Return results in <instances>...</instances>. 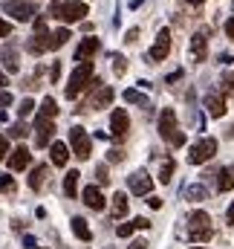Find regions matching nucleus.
I'll return each instance as SVG.
<instances>
[{
	"instance_id": "14",
	"label": "nucleus",
	"mask_w": 234,
	"mask_h": 249,
	"mask_svg": "<svg viewBox=\"0 0 234 249\" xmlns=\"http://www.w3.org/2000/svg\"><path fill=\"white\" fill-rule=\"evenodd\" d=\"M35 130H38V139H35V145L38 148H47V145H52V119H35Z\"/></svg>"
},
{
	"instance_id": "9",
	"label": "nucleus",
	"mask_w": 234,
	"mask_h": 249,
	"mask_svg": "<svg viewBox=\"0 0 234 249\" xmlns=\"http://www.w3.org/2000/svg\"><path fill=\"white\" fill-rule=\"evenodd\" d=\"M127 186H130V191H133V194L145 197V194H150L153 180H150V174H148V171H133V174L127 177Z\"/></svg>"
},
{
	"instance_id": "15",
	"label": "nucleus",
	"mask_w": 234,
	"mask_h": 249,
	"mask_svg": "<svg viewBox=\"0 0 234 249\" xmlns=\"http://www.w3.org/2000/svg\"><path fill=\"white\" fill-rule=\"evenodd\" d=\"M99 47H101V44H99V38H84V41L78 44V50H75V61H78V64L90 61V58L99 53Z\"/></svg>"
},
{
	"instance_id": "28",
	"label": "nucleus",
	"mask_w": 234,
	"mask_h": 249,
	"mask_svg": "<svg viewBox=\"0 0 234 249\" xmlns=\"http://www.w3.org/2000/svg\"><path fill=\"white\" fill-rule=\"evenodd\" d=\"M124 102L127 105H139V107H150L148 105V96H142L139 90H124Z\"/></svg>"
},
{
	"instance_id": "11",
	"label": "nucleus",
	"mask_w": 234,
	"mask_h": 249,
	"mask_svg": "<svg viewBox=\"0 0 234 249\" xmlns=\"http://www.w3.org/2000/svg\"><path fill=\"white\" fill-rule=\"evenodd\" d=\"M127 130H130V119H127V113L118 107V110H113V116H110V136H113V139H124Z\"/></svg>"
},
{
	"instance_id": "7",
	"label": "nucleus",
	"mask_w": 234,
	"mask_h": 249,
	"mask_svg": "<svg viewBox=\"0 0 234 249\" xmlns=\"http://www.w3.org/2000/svg\"><path fill=\"white\" fill-rule=\"evenodd\" d=\"M69 148L75 151V157L78 160H90V151H93V145H90V136H87V130L84 127H72L69 130Z\"/></svg>"
},
{
	"instance_id": "39",
	"label": "nucleus",
	"mask_w": 234,
	"mask_h": 249,
	"mask_svg": "<svg viewBox=\"0 0 234 249\" xmlns=\"http://www.w3.org/2000/svg\"><path fill=\"white\" fill-rule=\"evenodd\" d=\"M226 35L234 41V18H229V20H226Z\"/></svg>"
},
{
	"instance_id": "50",
	"label": "nucleus",
	"mask_w": 234,
	"mask_h": 249,
	"mask_svg": "<svg viewBox=\"0 0 234 249\" xmlns=\"http://www.w3.org/2000/svg\"><path fill=\"white\" fill-rule=\"evenodd\" d=\"M12 3H15V0H12Z\"/></svg>"
},
{
	"instance_id": "10",
	"label": "nucleus",
	"mask_w": 234,
	"mask_h": 249,
	"mask_svg": "<svg viewBox=\"0 0 234 249\" xmlns=\"http://www.w3.org/2000/svg\"><path fill=\"white\" fill-rule=\"evenodd\" d=\"M6 12L15 18V20H35L38 18V9H35V3H6Z\"/></svg>"
},
{
	"instance_id": "35",
	"label": "nucleus",
	"mask_w": 234,
	"mask_h": 249,
	"mask_svg": "<svg viewBox=\"0 0 234 249\" xmlns=\"http://www.w3.org/2000/svg\"><path fill=\"white\" fill-rule=\"evenodd\" d=\"M113 70H116V75H124V70H127V64H124V58L121 55H113Z\"/></svg>"
},
{
	"instance_id": "5",
	"label": "nucleus",
	"mask_w": 234,
	"mask_h": 249,
	"mask_svg": "<svg viewBox=\"0 0 234 249\" xmlns=\"http://www.w3.org/2000/svg\"><path fill=\"white\" fill-rule=\"evenodd\" d=\"M159 136H162V139H168L174 148L185 145V136L176 130V113L171 110V107H165V110L159 113Z\"/></svg>"
},
{
	"instance_id": "45",
	"label": "nucleus",
	"mask_w": 234,
	"mask_h": 249,
	"mask_svg": "<svg viewBox=\"0 0 234 249\" xmlns=\"http://www.w3.org/2000/svg\"><path fill=\"white\" fill-rule=\"evenodd\" d=\"M145 247H148L145 241H133V244H130V249H145Z\"/></svg>"
},
{
	"instance_id": "22",
	"label": "nucleus",
	"mask_w": 234,
	"mask_h": 249,
	"mask_svg": "<svg viewBox=\"0 0 234 249\" xmlns=\"http://www.w3.org/2000/svg\"><path fill=\"white\" fill-rule=\"evenodd\" d=\"M232 188H234V165H226L217 174V191H232Z\"/></svg>"
},
{
	"instance_id": "21",
	"label": "nucleus",
	"mask_w": 234,
	"mask_h": 249,
	"mask_svg": "<svg viewBox=\"0 0 234 249\" xmlns=\"http://www.w3.org/2000/svg\"><path fill=\"white\" fill-rule=\"evenodd\" d=\"M50 160H52L58 168L61 165H67V160H69V148H67L64 142H52V145H50Z\"/></svg>"
},
{
	"instance_id": "26",
	"label": "nucleus",
	"mask_w": 234,
	"mask_h": 249,
	"mask_svg": "<svg viewBox=\"0 0 234 249\" xmlns=\"http://www.w3.org/2000/svg\"><path fill=\"white\" fill-rule=\"evenodd\" d=\"M55 116H58V105H55V99H44L38 119H55Z\"/></svg>"
},
{
	"instance_id": "41",
	"label": "nucleus",
	"mask_w": 234,
	"mask_h": 249,
	"mask_svg": "<svg viewBox=\"0 0 234 249\" xmlns=\"http://www.w3.org/2000/svg\"><path fill=\"white\" fill-rule=\"evenodd\" d=\"M133 223H136V229H148V226H150V223H148V217H136Z\"/></svg>"
},
{
	"instance_id": "17",
	"label": "nucleus",
	"mask_w": 234,
	"mask_h": 249,
	"mask_svg": "<svg viewBox=\"0 0 234 249\" xmlns=\"http://www.w3.org/2000/svg\"><path fill=\"white\" fill-rule=\"evenodd\" d=\"M205 55H208V38H205V32H197L191 38V58L194 61H205Z\"/></svg>"
},
{
	"instance_id": "3",
	"label": "nucleus",
	"mask_w": 234,
	"mask_h": 249,
	"mask_svg": "<svg viewBox=\"0 0 234 249\" xmlns=\"http://www.w3.org/2000/svg\"><path fill=\"white\" fill-rule=\"evenodd\" d=\"M50 12H52L55 20L75 23V20H81L90 9H87V3H81V0H52V3H50Z\"/></svg>"
},
{
	"instance_id": "31",
	"label": "nucleus",
	"mask_w": 234,
	"mask_h": 249,
	"mask_svg": "<svg viewBox=\"0 0 234 249\" xmlns=\"http://www.w3.org/2000/svg\"><path fill=\"white\" fill-rule=\"evenodd\" d=\"M32 110H35V102H32V99H23V102L17 105V116H20V119L32 116Z\"/></svg>"
},
{
	"instance_id": "44",
	"label": "nucleus",
	"mask_w": 234,
	"mask_h": 249,
	"mask_svg": "<svg viewBox=\"0 0 234 249\" xmlns=\"http://www.w3.org/2000/svg\"><path fill=\"white\" fill-rule=\"evenodd\" d=\"M148 203H150V209H162V200H159V197H150Z\"/></svg>"
},
{
	"instance_id": "38",
	"label": "nucleus",
	"mask_w": 234,
	"mask_h": 249,
	"mask_svg": "<svg viewBox=\"0 0 234 249\" xmlns=\"http://www.w3.org/2000/svg\"><path fill=\"white\" fill-rule=\"evenodd\" d=\"M6 154H9V142L0 136V162H3V157H6Z\"/></svg>"
},
{
	"instance_id": "2",
	"label": "nucleus",
	"mask_w": 234,
	"mask_h": 249,
	"mask_svg": "<svg viewBox=\"0 0 234 249\" xmlns=\"http://www.w3.org/2000/svg\"><path fill=\"white\" fill-rule=\"evenodd\" d=\"M72 35H69V29L67 26H61V29H55V32H38L29 44H26V50L29 53H47V50H58V47H64L67 41H69Z\"/></svg>"
},
{
	"instance_id": "27",
	"label": "nucleus",
	"mask_w": 234,
	"mask_h": 249,
	"mask_svg": "<svg viewBox=\"0 0 234 249\" xmlns=\"http://www.w3.org/2000/svg\"><path fill=\"white\" fill-rule=\"evenodd\" d=\"M127 214V197H124V191H118L113 194V217H124Z\"/></svg>"
},
{
	"instance_id": "32",
	"label": "nucleus",
	"mask_w": 234,
	"mask_h": 249,
	"mask_svg": "<svg viewBox=\"0 0 234 249\" xmlns=\"http://www.w3.org/2000/svg\"><path fill=\"white\" fill-rule=\"evenodd\" d=\"M96 180H99L101 186H107V183H110V174H107V165H96Z\"/></svg>"
},
{
	"instance_id": "36",
	"label": "nucleus",
	"mask_w": 234,
	"mask_h": 249,
	"mask_svg": "<svg viewBox=\"0 0 234 249\" xmlns=\"http://www.w3.org/2000/svg\"><path fill=\"white\" fill-rule=\"evenodd\" d=\"M12 102H15L12 93L9 90H0V107H12Z\"/></svg>"
},
{
	"instance_id": "49",
	"label": "nucleus",
	"mask_w": 234,
	"mask_h": 249,
	"mask_svg": "<svg viewBox=\"0 0 234 249\" xmlns=\"http://www.w3.org/2000/svg\"><path fill=\"white\" fill-rule=\"evenodd\" d=\"M194 249H200V247H194Z\"/></svg>"
},
{
	"instance_id": "29",
	"label": "nucleus",
	"mask_w": 234,
	"mask_h": 249,
	"mask_svg": "<svg viewBox=\"0 0 234 249\" xmlns=\"http://www.w3.org/2000/svg\"><path fill=\"white\" fill-rule=\"evenodd\" d=\"M174 160H165L162 162V171H159V183H171V174H174Z\"/></svg>"
},
{
	"instance_id": "48",
	"label": "nucleus",
	"mask_w": 234,
	"mask_h": 249,
	"mask_svg": "<svg viewBox=\"0 0 234 249\" xmlns=\"http://www.w3.org/2000/svg\"><path fill=\"white\" fill-rule=\"evenodd\" d=\"M188 3H202V0H188Z\"/></svg>"
},
{
	"instance_id": "34",
	"label": "nucleus",
	"mask_w": 234,
	"mask_h": 249,
	"mask_svg": "<svg viewBox=\"0 0 234 249\" xmlns=\"http://www.w3.org/2000/svg\"><path fill=\"white\" fill-rule=\"evenodd\" d=\"M133 229H136V223H121V226L116 229V235H118V238H130V235H133Z\"/></svg>"
},
{
	"instance_id": "42",
	"label": "nucleus",
	"mask_w": 234,
	"mask_h": 249,
	"mask_svg": "<svg viewBox=\"0 0 234 249\" xmlns=\"http://www.w3.org/2000/svg\"><path fill=\"white\" fill-rule=\"evenodd\" d=\"M9 32H12V26H9V23H6V20H0V38H6V35H9Z\"/></svg>"
},
{
	"instance_id": "24",
	"label": "nucleus",
	"mask_w": 234,
	"mask_h": 249,
	"mask_svg": "<svg viewBox=\"0 0 234 249\" xmlns=\"http://www.w3.org/2000/svg\"><path fill=\"white\" fill-rule=\"evenodd\" d=\"M205 197H208V188L200 186V183L185 188V200H191V203H200V200H205Z\"/></svg>"
},
{
	"instance_id": "47",
	"label": "nucleus",
	"mask_w": 234,
	"mask_h": 249,
	"mask_svg": "<svg viewBox=\"0 0 234 249\" xmlns=\"http://www.w3.org/2000/svg\"><path fill=\"white\" fill-rule=\"evenodd\" d=\"M0 87H6V75L3 72H0Z\"/></svg>"
},
{
	"instance_id": "19",
	"label": "nucleus",
	"mask_w": 234,
	"mask_h": 249,
	"mask_svg": "<svg viewBox=\"0 0 234 249\" xmlns=\"http://www.w3.org/2000/svg\"><path fill=\"white\" fill-rule=\"evenodd\" d=\"M0 64L9 70V72H17L20 70V58H17V50L15 47H3L0 50Z\"/></svg>"
},
{
	"instance_id": "6",
	"label": "nucleus",
	"mask_w": 234,
	"mask_h": 249,
	"mask_svg": "<svg viewBox=\"0 0 234 249\" xmlns=\"http://www.w3.org/2000/svg\"><path fill=\"white\" fill-rule=\"evenodd\" d=\"M214 154H217V139L202 136L197 145H191V151H188V162H191V165H202V162H208Z\"/></svg>"
},
{
	"instance_id": "4",
	"label": "nucleus",
	"mask_w": 234,
	"mask_h": 249,
	"mask_svg": "<svg viewBox=\"0 0 234 249\" xmlns=\"http://www.w3.org/2000/svg\"><path fill=\"white\" fill-rule=\"evenodd\" d=\"M214 229H211V217L208 212H191L188 214V238L194 244H202V241H211Z\"/></svg>"
},
{
	"instance_id": "37",
	"label": "nucleus",
	"mask_w": 234,
	"mask_h": 249,
	"mask_svg": "<svg viewBox=\"0 0 234 249\" xmlns=\"http://www.w3.org/2000/svg\"><path fill=\"white\" fill-rule=\"evenodd\" d=\"M58 75H61V64L55 61V64H52V67H50V81L55 84V81H58Z\"/></svg>"
},
{
	"instance_id": "43",
	"label": "nucleus",
	"mask_w": 234,
	"mask_h": 249,
	"mask_svg": "<svg viewBox=\"0 0 234 249\" xmlns=\"http://www.w3.org/2000/svg\"><path fill=\"white\" fill-rule=\"evenodd\" d=\"M136 38H139V29H130V32H127V38H124V41H127V44H133V41H136Z\"/></svg>"
},
{
	"instance_id": "16",
	"label": "nucleus",
	"mask_w": 234,
	"mask_h": 249,
	"mask_svg": "<svg viewBox=\"0 0 234 249\" xmlns=\"http://www.w3.org/2000/svg\"><path fill=\"white\" fill-rule=\"evenodd\" d=\"M110 102H113V87H99V90L90 96L87 107H90V110H99V107H110Z\"/></svg>"
},
{
	"instance_id": "12",
	"label": "nucleus",
	"mask_w": 234,
	"mask_h": 249,
	"mask_svg": "<svg viewBox=\"0 0 234 249\" xmlns=\"http://www.w3.org/2000/svg\"><path fill=\"white\" fill-rule=\"evenodd\" d=\"M81 200H84L93 212H101V209L107 206V200H104V194L99 191V186H87L84 191H81Z\"/></svg>"
},
{
	"instance_id": "18",
	"label": "nucleus",
	"mask_w": 234,
	"mask_h": 249,
	"mask_svg": "<svg viewBox=\"0 0 234 249\" xmlns=\"http://www.w3.org/2000/svg\"><path fill=\"white\" fill-rule=\"evenodd\" d=\"M205 107H208V113H211L214 119L226 116V99H223L220 93H208V96H205Z\"/></svg>"
},
{
	"instance_id": "33",
	"label": "nucleus",
	"mask_w": 234,
	"mask_h": 249,
	"mask_svg": "<svg viewBox=\"0 0 234 249\" xmlns=\"http://www.w3.org/2000/svg\"><path fill=\"white\" fill-rule=\"evenodd\" d=\"M15 191V180L12 177H0V194H12Z\"/></svg>"
},
{
	"instance_id": "46",
	"label": "nucleus",
	"mask_w": 234,
	"mask_h": 249,
	"mask_svg": "<svg viewBox=\"0 0 234 249\" xmlns=\"http://www.w3.org/2000/svg\"><path fill=\"white\" fill-rule=\"evenodd\" d=\"M229 223H232V226H234V203H232V206H229Z\"/></svg>"
},
{
	"instance_id": "13",
	"label": "nucleus",
	"mask_w": 234,
	"mask_h": 249,
	"mask_svg": "<svg viewBox=\"0 0 234 249\" xmlns=\"http://www.w3.org/2000/svg\"><path fill=\"white\" fill-rule=\"evenodd\" d=\"M29 160H32L29 148H26V145H17V148L9 154V168H12V171H23V168L29 165Z\"/></svg>"
},
{
	"instance_id": "25",
	"label": "nucleus",
	"mask_w": 234,
	"mask_h": 249,
	"mask_svg": "<svg viewBox=\"0 0 234 249\" xmlns=\"http://www.w3.org/2000/svg\"><path fill=\"white\" fill-rule=\"evenodd\" d=\"M78 177H81L78 171H69V174L64 177V194H67V197H75V191H78Z\"/></svg>"
},
{
	"instance_id": "1",
	"label": "nucleus",
	"mask_w": 234,
	"mask_h": 249,
	"mask_svg": "<svg viewBox=\"0 0 234 249\" xmlns=\"http://www.w3.org/2000/svg\"><path fill=\"white\" fill-rule=\"evenodd\" d=\"M93 84H99V81H96L93 61H84V64H78V67H75V72L69 75V84H67L64 96H67V99H75L81 90H87V87H93Z\"/></svg>"
},
{
	"instance_id": "8",
	"label": "nucleus",
	"mask_w": 234,
	"mask_h": 249,
	"mask_svg": "<svg viewBox=\"0 0 234 249\" xmlns=\"http://www.w3.org/2000/svg\"><path fill=\"white\" fill-rule=\"evenodd\" d=\"M171 53V29H159L156 44L150 47V61H165Z\"/></svg>"
},
{
	"instance_id": "30",
	"label": "nucleus",
	"mask_w": 234,
	"mask_h": 249,
	"mask_svg": "<svg viewBox=\"0 0 234 249\" xmlns=\"http://www.w3.org/2000/svg\"><path fill=\"white\" fill-rule=\"evenodd\" d=\"M9 136H12V139H26V136H29V127L23 122L12 124V127H9Z\"/></svg>"
},
{
	"instance_id": "23",
	"label": "nucleus",
	"mask_w": 234,
	"mask_h": 249,
	"mask_svg": "<svg viewBox=\"0 0 234 249\" xmlns=\"http://www.w3.org/2000/svg\"><path fill=\"white\" fill-rule=\"evenodd\" d=\"M72 232H75V238H81V241H93V232H90V226H87L84 217H72Z\"/></svg>"
},
{
	"instance_id": "20",
	"label": "nucleus",
	"mask_w": 234,
	"mask_h": 249,
	"mask_svg": "<svg viewBox=\"0 0 234 249\" xmlns=\"http://www.w3.org/2000/svg\"><path fill=\"white\" fill-rule=\"evenodd\" d=\"M47 180H50V165H35V171L29 177V188L32 191H41V188L47 186Z\"/></svg>"
},
{
	"instance_id": "40",
	"label": "nucleus",
	"mask_w": 234,
	"mask_h": 249,
	"mask_svg": "<svg viewBox=\"0 0 234 249\" xmlns=\"http://www.w3.org/2000/svg\"><path fill=\"white\" fill-rule=\"evenodd\" d=\"M121 157H124L121 151H110V154H107V160H110V162H121Z\"/></svg>"
}]
</instances>
